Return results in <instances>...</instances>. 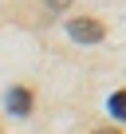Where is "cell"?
I'll list each match as a JSON object with an SVG mask.
<instances>
[{
  "mask_svg": "<svg viewBox=\"0 0 126 134\" xmlns=\"http://www.w3.org/2000/svg\"><path fill=\"white\" fill-rule=\"evenodd\" d=\"M67 36H71L75 43H99V40L106 36V28H102L99 20H91V16H75V20L67 24Z\"/></svg>",
  "mask_w": 126,
  "mask_h": 134,
  "instance_id": "6da1fadb",
  "label": "cell"
},
{
  "mask_svg": "<svg viewBox=\"0 0 126 134\" xmlns=\"http://www.w3.org/2000/svg\"><path fill=\"white\" fill-rule=\"evenodd\" d=\"M4 103H8V110H12L16 118H24V114H32V103H36V99H32V87H20V83H16V87H8Z\"/></svg>",
  "mask_w": 126,
  "mask_h": 134,
  "instance_id": "7a4b0ae2",
  "label": "cell"
},
{
  "mask_svg": "<svg viewBox=\"0 0 126 134\" xmlns=\"http://www.w3.org/2000/svg\"><path fill=\"white\" fill-rule=\"evenodd\" d=\"M106 107H110V114H114V118H126V91H114Z\"/></svg>",
  "mask_w": 126,
  "mask_h": 134,
  "instance_id": "3957f363",
  "label": "cell"
},
{
  "mask_svg": "<svg viewBox=\"0 0 126 134\" xmlns=\"http://www.w3.org/2000/svg\"><path fill=\"white\" fill-rule=\"evenodd\" d=\"M43 4H47L51 12H63V8H67V4H71V0H43Z\"/></svg>",
  "mask_w": 126,
  "mask_h": 134,
  "instance_id": "277c9868",
  "label": "cell"
},
{
  "mask_svg": "<svg viewBox=\"0 0 126 134\" xmlns=\"http://www.w3.org/2000/svg\"><path fill=\"white\" fill-rule=\"evenodd\" d=\"M95 134H118V130H110V126H102V130H95Z\"/></svg>",
  "mask_w": 126,
  "mask_h": 134,
  "instance_id": "5b68a950",
  "label": "cell"
}]
</instances>
